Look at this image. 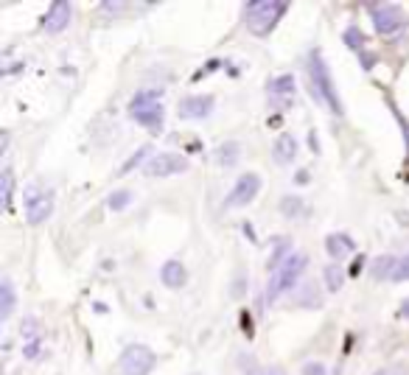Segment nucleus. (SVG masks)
I'll return each mask as SVG.
<instances>
[{"mask_svg": "<svg viewBox=\"0 0 409 375\" xmlns=\"http://www.w3.org/2000/svg\"><path fill=\"white\" fill-rule=\"evenodd\" d=\"M286 11H289V3L283 0H252L244 6V23L255 37H266Z\"/></svg>", "mask_w": 409, "mask_h": 375, "instance_id": "1", "label": "nucleus"}, {"mask_svg": "<svg viewBox=\"0 0 409 375\" xmlns=\"http://www.w3.org/2000/svg\"><path fill=\"white\" fill-rule=\"evenodd\" d=\"M129 118L138 121L141 126H146L149 132H160L165 121L160 93H155V90H141V93L129 101Z\"/></svg>", "mask_w": 409, "mask_h": 375, "instance_id": "2", "label": "nucleus"}, {"mask_svg": "<svg viewBox=\"0 0 409 375\" xmlns=\"http://www.w3.org/2000/svg\"><path fill=\"white\" fill-rule=\"evenodd\" d=\"M309 78H312V95H314V101H323V104H328L331 112L342 115V112H345V109H342V101H339V95H336V90H333L328 65L320 54H312V59H309Z\"/></svg>", "mask_w": 409, "mask_h": 375, "instance_id": "3", "label": "nucleus"}, {"mask_svg": "<svg viewBox=\"0 0 409 375\" xmlns=\"http://www.w3.org/2000/svg\"><path fill=\"white\" fill-rule=\"evenodd\" d=\"M306 266H309V255L306 252H295L272 278H269V286H266V302H275L286 289H292V286H297V280H300V275L306 272Z\"/></svg>", "mask_w": 409, "mask_h": 375, "instance_id": "4", "label": "nucleus"}, {"mask_svg": "<svg viewBox=\"0 0 409 375\" xmlns=\"http://www.w3.org/2000/svg\"><path fill=\"white\" fill-rule=\"evenodd\" d=\"M155 350H149L146 345H129L121 353V373L124 375H149L155 370Z\"/></svg>", "mask_w": 409, "mask_h": 375, "instance_id": "5", "label": "nucleus"}, {"mask_svg": "<svg viewBox=\"0 0 409 375\" xmlns=\"http://www.w3.org/2000/svg\"><path fill=\"white\" fill-rule=\"evenodd\" d=\"M51 213H54V194L51 191H40V188L31 185L25 191V219H28V225H42Z\"/></svg>", "mask_w": 409, "mask_h": 375, "instance_id": "6", "label": "nucleus"}, {"mask_svg": "<svg viewBox=\"0 0 409 375\" xmlns=\"http://www.w3.org/2000/svg\"><path fill=\"white\" fill-rule=\"evenodd\" d=\"M258 191H261V177H258L255 171H244V174L236 179L233 191L227 194L225 208H244V205H249V202L258 196Z\"/></svg>", "mask_w": 409, "mask_h": 375, "instance_id": "7", "label": "nucleus"}, {"mask_svg": "<svg viewBox=\"0 0 409 375\" xmlns=\"http://www.w3.org/2000/svg\"><path fill=\"white\" fill-rule=\"evenodd\" d=\"M188 157H182V154H174V151H160V154H155V157H149V162H146V174L149 177H174V174H182V171H188Z\"/></svg>", "mask_w": 409, "mask_h": 375, "instance_id": "8", "label": "nucleus"}, {"mask_svg": "<svg viewBox=\"0 0 409 375\" xmlns=\"http://www.w3.org/2000/svg\"><path fill=\"white\" fill-rule=\"evenodd\" d=\"M71 17H73V6L68 0H54L48 6L45 17H42V28L48 34H59V31H65L71 25Z\"/></svg>", "mask_w": 409, "mask_h": 375, "instance_id": "9", "label": "nucleus"}, {"mask_svg": "<svg viewBox=\"0 0 409 375\" xmlns=\"http://www.w3.org/2000/svg\"><path fill=\"white\" fill-rule=\"evenodd\" d=\"M213 104H216L213 95H188L185 101H179L177 115L182 121H202V118H208L213 112Z\"/></svg>", "mask_w": 409, "mask_h": 375, "instance_id": "10", "label": "nucleus"}, {"mask_svg": "<svg viewBox=\"0 0 409 375\" xmlns=\"http://www.w3.org/2000/svg\"><path fill=\"white\" fill-rule=\"evenodd\" d=\"M373 25H376V31L379 34H396L401 25H404V14H401V8H396V6H376L373 8Z\"/></svg>", "mask_w": 409, "mask_h": 375, "instance_id": "11", "label": "nucleus"}, {"mask_svg": "<svg viewBox=\"0 0 409 375\" xmlns=\"http://www.w3.org/2000/svg\"><path fill=\"white\" fill-rule=\"evenodd\" d=\"M160 280L168 289H182L188 283V269L179 261H165L163 269H160Z\"/></svg>", "mask_w": 409, "mask_h": 375, "instance_id": "12", "label": "nucleus"}, {"mask_svg": "<svg viewBox=\"0 0 409 375\" xmlns=\"http://www.w3.org/2000/svg\"><path fill=\"white\" fill-rule=\"evenodd\" d=\"M272 157H275V162H280V165H292V160L297 157V141H295L289 132H283V135L275 141V146H272Z\"/></svg>", "mask_w": 409, "mask_h": 375, "instance_id": "13", "label": "nucleus"}, {"mask_svg": "<svg viewBox=\"0 0 409 375\" xmlns=\"http://www.w3.org/2000/svg\"><path fill=\"white\" fill-rule=\"evenodd\" d=\"M14 305H17V294H14V283H11L8 278H3V280H0V322H6V319L11 316Z\"/></svg>", "mask_w": 409, "mask_h": 375, "instance_id": "14", "label": "nucleus"}, {"mask_svg": "<svg viewBox=\"0 0 409 375\" xmlns=\"http://www.w3.org/2000/svg\"><path fill=\"white\" fill-rule=\"evenodd\" d=\"M353 246H356V244H353V238H348V235H328L326 238V249L333 261H342Z\"/></svg>", "mask_w": 409, "mask_h": 375, "instance_id": "15", "label": "nucleus"}, {"mask_svg": "<svg viewBox=\"0 0 409 375\" xmlns=\"http://www.w3.org/2000/svg\"><path fill=\"white\" fill-rule=\"evenodd\" d=\"M11 196H14V171L3 168L0 171V205H3L6 213L11 210Z\"/></svg>", "mask_w": 409, "mask_h": 375, "instance_id": "16", "label": "nucleus"}, {"mask_svg": "<svg viewBox=\"0 0 409 375\" xmlns=\"http://www.w3.org/2000/svg\"><path fill=\"white\" fill-rule=\"evenodd\" d=\"M269 95L272 98H295V76H278L269 84Z\"/></svg>", "mask_w": 409, "mask_h": 375, "instance_id": "17", "label": "nucleus"}, {"mask_svg": "<svg viewBox=\"0 0 409 375\" xmlns=\"http://www.w3.org/2000/svg\"><path fill=\"white\" fill-rule=\"evenodd\" d=\"M396 263H398V258H390V255H384V258H376V263H373V278L376 280H384V278H393V269H396Z\"/></svg>", "mask_w": 409, "mask_h": 375, "instance_id": "18", "label": "nucleus"}, {"mask_svg": "<svg viewBox=\"0 0 409 375\" xmlns=\"http://www.w3.org/2000/svg\"><path fill=\"white\" fill-rule=\"evenodd\" d=\"M239 154H242V146H239L236 141H227V143H222V146H219V151H216V160H219L222 165H236Z\"/></svg>", "mask_w": 409, "mask_h": 375, "instance_id": "19", "label": "nucleus"}, {"mask_svg": "<svg viewBox=\"0 0 409 375\" xmlns=\"http://www.w3.org/2000/svg\"><path fill=\"white\" fill-rule=\"evenodd\" d=\"M326 283H328V292H339V289L345 286V272L339 269V263L326 266Z\"/></svg>", "mask_w": 409, "mask_h": 375, "instance_id": "20", "label": "nucleus"}, {"mask_svg": "<svg viewBox=\"0 0 409 375\" xmlns=\"http://www.w3.org/2000/svg\"><path fill=\"white\" fill-rule=\"evenodd\" d=\"M342 40H345V45H348V48H356V51H362V48L367 45V37H364V34L356 28V25L345 28V37H342Z\"/></svg>", "mask_w": 409, "mask_h": 375, "instance_id": "21", "label": "nucleus"}, {"mask_svg": "<svg viewBox=\"0 0 409 375\" xmlns=\"http://www.w3.org/2000/svg\"><path fill=\"white\" fill-rule=\"evenodd\" d=\"M132 202V194L129 191H115L109 199H107V205H109V210H124L126 205Z\"/></svg>", "mask_w": 409, "mask_h": 375, "instance_id": "22", "label": "nucleus"}, {"mask_svg": "<svg viewBox=\"0 0 409 375\" xmlns=\"http://www.w3.org/2000/svg\"><path fill=\"white\" fill-rule=\"evenodd\" d=\"M146 154H149V146H143V149H138V151H135V154H132V157H129V160H126V162L121 165V171H118V177H126V174H129L132 168H138V165H141V160H143Z\"/></svg>", "mask_w": 409, "mask_h": 375, "instance_id": "23", "label": "nucleus"}, {"mask_svg": "<svg viewBox=\"0 0 409 375\" xmlns=\"http://www.w3.org/2000/svg\"><path fill=\"white\" fill-rule=\"evenodd\" d=\"M393 283H407L409 280V255L404 258H398V263H396V269H393V278H390Z\"/></svg>", "mask_w": 409, "mask_h": 375, "instance_id": "24", "label": "nucleus"}, {"mask_svg": "<svg viewBox=\"0 0 409 375\" xmlns=\"http://www.w3.org/2000/svg\"><path fill=\"white\" fill-rule=\"evenodd\" d=\"M280 210H283V216L292 219V216H297V213L303 210V202H300L297 196H286V199L280 202Z\"/></svg>", "mask_w": 409, "mask_h": 375, "instance_id": "25", "label": "nucleus"}, {"mask_svg": "<svg viewBox=\"0 0 409 375\" xmlns=\"http://www.w3.org/2000/svg\"><path fill=\"white\" fill-rule=\"evenodd\" d=\"M303 375H326V364L309 362V364H303Z\"/></svg>", "mask_w": 409, "mask_h": 375, "instance_id": "26", "label": "nucleus"}, {"mask_svg": "<svg viewBox=\"0 0 409 375\" xmlns=\"http://www.w3.org/2000/svg\"><path fill=\"white\" fill-rule=\"evenodd\" d=\"M373 65H376V54H370V51H364V54H362V68H364V71H370Z\"/></svg>", "mask_w": 409, "mask_h": 375, "instance_id": "27", "label": "nucleus"}, {"mask_svg": "<svg viewBox=\"0 0 409 375\" xmlns=\"http://www.w3.org/2000/svg\"><path fill=\"white\" fill-rule=\"evenodd\" d=\"M258 375H286V370H283V367H278V364H272V367L258 370Z\"/></svg>", "mask_w": 409, "mask_h": 375, "instance_id": "28", "label": "nucleus"}, {"mask_svg": "<svg viewBox=\"0 0 409 375\" xmlns=\"http://www.w3.org/2000/svg\"><path fill=\"white\" fill-rule=\"evenodd\" d=\"M37 353H40V342H28V345H25V356L34 359Z\"/></svg>", "mask_w": 409, "mask_h": 375, "instance_id": "29", "label": "nucleus"}, {"mask_svg": "<svg viewBox=\"0 0 409 375\" xmlns=\"http://www.w3.org/2000/svg\"><path fill=\"white\" fill-rule=\"evenodd\" d=\"M244 292V278H236V286H233V297H239Z\"/></svg>", "mask_w": 409, "mask_h": 375, "instance_id": "30", "label": "nucleus"}, {"mask_svg": "<svg viewBox=\"0 0 409 375\" xmlns=\"http://www.w3.org/2000/svg\"><path fill=\"white\" fill-rule=\"evenodd\" d=\"M309 143H312V151H320V141H317L314 132H309Z\"/></svg>", "mask_w": 409, "mask_h": 375, "instance_id": "31", "label": "nucleus"}, {"mask_svg": "<svg viewBox=\"0 0 409 375\" xmlns=\"http://www.w3.org/2000/svg\"><path fill=\"white\" fill-rule=\"evenodd\" d=\"M242 322H244V333L252 336V328H249V314H242Z\"/></svg>", "mask_w": 409, "mask_h": 375, "instance_id": "32", "label": "nucleus"}, {"mask_svg": "<svg viewBox=\"0 0 409 375\" xmlns=\"http://www.w3.org/2000/svg\"><path fill=\"white\" fill-rule=\"evenodd\" d=\"M398 316H404V319H409V300L401 302V311H398Z\"/></svg>", "mask_w": 409, "mask_h": 375, "instance_id": "33", "label": "nucleus"}, {"mask_svg": "<svg viewBox=\"0 0 409 375\" xmlns=\"http://www.w3.org/2000/svg\"><path fill=\"white\" fill-rule=\"evenodd\" d=\"M359 272H362V258H359V261L350 266V275H359Z\"/></svg>", "mask_w": 409, "mask_h": 375, "instance_id": "34", "label": "nucleus"}, {"mask_svg": "<svg viewBox=\"0 0 409 375\" xmlns=\"http://www.w3.org/2000/svg\"><path fill=\"white\" fill-rule=\"evenodd\" d=\"M376 375H390V373H384V370H379V373H376Z\"/></svg>", "mask_w": 409, "mask_h": 375, "instance_id": "35", "label": "nucleus"}, {"mask_svg": "<svg viewBox=\"0 0 409 375\" xmlns=\"http://www.w3.org/2000/svg\"><path fill=\"white\" fill-rule=\"evenodd\" d=\"M194 375H199V373H194Z\"/></svg>", "mask_w": 409, "mask_h": 375, "instance_id": "36", "label": "nucleus"}]
</instances>
